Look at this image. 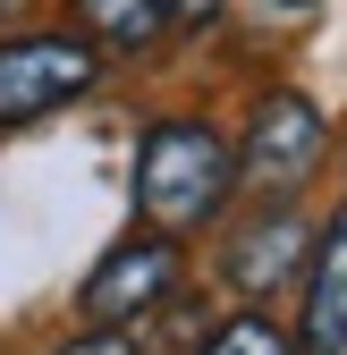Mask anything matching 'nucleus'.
Masks as SVG:
<instances>
[{
    "instance_id": "12",
    "label": "nucleus",
    "mask_w": 347,
    "mask_h": 355,
    "mask_svg": "<svg viewBox=\"0 0 347 355\" xmlns=\"http://www.w3.org/2000/svg\"><path fill=\"white\" fill-rule=\"evenodd\" d=\"M0 17H17V0H0Z\"/></svg>"
},
{
    "instance_id": "8",
    "label": "nucleus",
    "mask_w": 347,
    "mask_h": 355,
    "mask_svg": "<svg viewBox=\"0 0 347 355\" xmlns=\"http://www.w3.org/2000/svg\"><path fill=\"white\" fill-rule=\"evenodd\" d=\"M195 355H296V347H288L263 313H237V322H221V330H212Z\"/></svg>"
},
{
    "instance_id": "2",
    "label": "nucleus",
    "mask_w": 347,
    "mask_h": 355,
    "mask_svg": "<svg viewBox=\"0 0 347 355\" xmlns=\"http://www.w3.org/2000/svg\"><path fill=\"white\" fill-rule=\"evenodd\" d=\"M102 51L85 34H9L0 42V127H26V119H51L76 94H94Z\"/></svg>"
},
{
    "instance_id": "3",
    "label": "nucleus",
    "mask_w": 347,
    "mask_h": 355,
    "mask_svg": "<svg viewBox=\"0 0 347 355\" xmlns=\"http://www.w3.org/2000/svg\"><path fill=\"white\" fill-rule=\"evenodd\" d=\"M169 296H178V245L169 237H119L94 271H85L76 313H85V330H136Z\"/></svg>"
},
{
    "instance_id": "5",
    "label": "nucleus",
    "mask_w": 347,
    "mask_h": 355,
    "mask_svg": "<svg viewBox=\"0 0 347 355\" xmlns=\"http://www.w3.org/2000/svg\"><path fill=\"white\" fill-rule=\"evenodd\" d=\"M305 254H314L305 211H296V203H271V211H254L246 229L221 245V279H229L246 304H263V296H280L296 271H305Z\"/></svg>"
},
{
    "instance_id": "1",
    "label": "nucleus",
    "mask_w": 347,
    "mask_h": 355,
    "mask_svg": "<svg viewBox=\"0 0 347 355\" xmlns=\"http://www.w3.org/2000/svg\"><path fill=\"white\" fill-rule=\"evenodd\" d=\"M229 187H237V153H229V136L212 119L144 127V144H136V211H144L153 237L178 245V237L212 229L221 203H229Z\"/></svg>"
},
{
    "instance_id": "4",
    "label": "nucleus",
    "mask_w": 347,
    "mask_h": 355,
    "mask_svg": "<svg viewBox=\"0 0 347 355\" xmlns=\"http://www.w3.org/2000/svg\"><path fill=\"white\" fill-rule=\"evenodd\" d=\"M322 169V110H314V94H263L254 102V119H246V153H237V178L254 195H271V203H288L305 178Z\"/></svg>"
},
{
    "instance_id": "11",
    "label": "nucleus",
    "mask_w": 347,
    "mask_h": 355,
    "mask_svg": "<svg viewBox=\"0 0 347 355\" xmlns=\"http://www.w3.org/2000/svg\"><path fill=\"white\" fill-rule=\"evenodd\" d=\"M271 9H288V17H305V9H322V0H271Z\"/></svg>"
},
{
    "instance_id": "7",
    "label": "nucleus",
    "mask_w": 347,
    "mask_h": 355,
    "mask_svg": "<svg viewBox=\"0 0 347 355\" xmlns=\"http://www.w3.org/2000/svg\"><path fill=\"white\" fill-rule=\"evenodd\" d=\"M68 9H76L85 42H94V51H119V60L153 51L169 34V0H68Z\"/></svg>"
},
{
    "instance_id": "6",
    "label": "nucleus",
    "mask_w": 347,
    "mask_h": 355,
    "mask_svg": "<svg viewBox=\"0 0 347 355\" xmlns=\"http://www.w3.org/2000/svg\"><path fill=\"white\" fill-rule=\"evenodd\" d=\"M296 355H347V203L322 220V237H314L305 313H296Z\"/></svg>"
},
{
    "instance_id": "9",
    "label": "nucleus",
    "mask_w": 347,
    "mask_h": 355,
    "mask_svg": "<svg viewBox=\"0 0 347 355\" xmlns=\"http://www.w3.org/2000/svg\"><path fill=\"white\" fill-rule=\"evenodd\" d=\"M51 355H144V347H136V330H85V338H68Z\"/></svg>"
},
{
    "instance_id": "10",
    "label": "nucleus",
    "mask_w": 347,
    "mask_h": 355,
    "mask_svg": "<svg viewBox=\"0 0 347 355\" xmlns=\"http://www.w3.org/2000/svg\"><path fill=\"white\" fill-rule=\"evenodd\" d=\"M212 17H221V0H169V26L178 34H203Z\"/></svg>"
}]
</instances>
